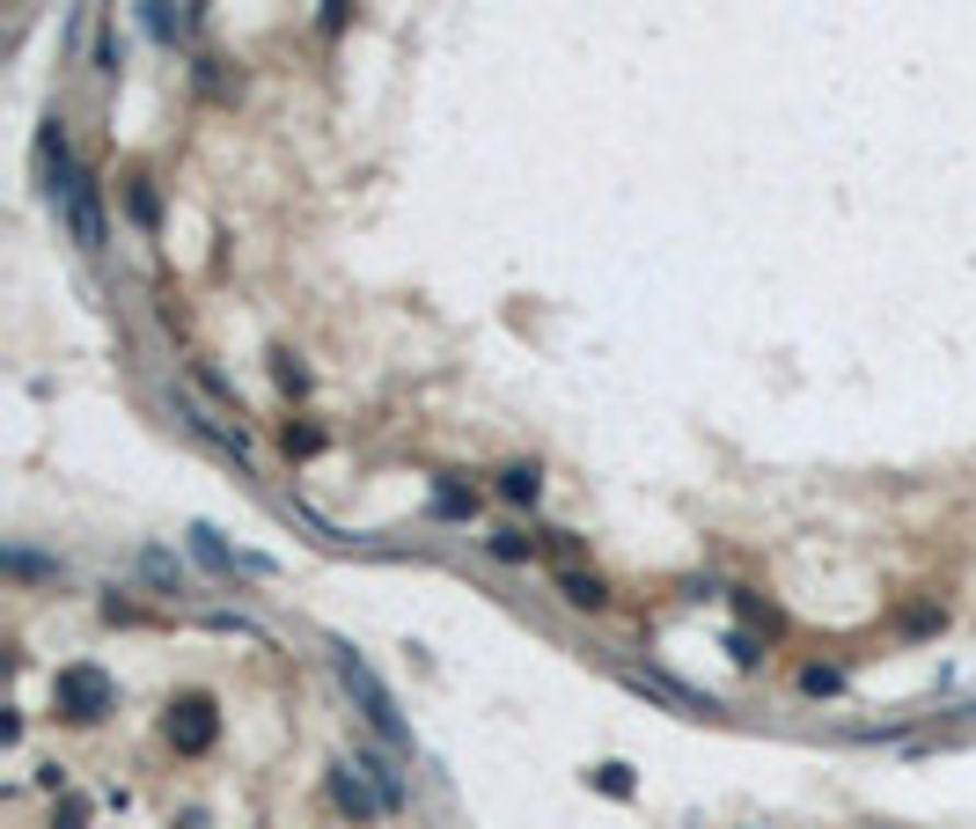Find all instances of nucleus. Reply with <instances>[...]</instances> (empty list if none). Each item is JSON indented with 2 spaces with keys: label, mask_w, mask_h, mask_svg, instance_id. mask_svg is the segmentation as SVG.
<instances>
[{
  "label": "nucleus",
  "mask_w": 976,
  "mask_h": 829,
  "mask_svg": "<svg viewBox=\"0 0 976 829\" xmlns=\"http://www.w3.org/2000/svg\"><path fill=\"white\" fill-rule=\"evenodd\" d=\"M500 492H507V499H537V470H507V485Z\"/></svg>",
  "instance_id": "20e7f679"
},
{
  "label": "nucleus",
  "mask_w": 976,
  "mask_h": 829,
  "mask_svg": "<svg viewBox=\"0 0 976 829\" xmlns=\"http://www.w3.org/2000/svg\"><path fill=\"white\" fill-rule=\"evenodd\" d=\"M565 595H573V602H587V610H595V602H602V580H581V573H565Z\"/></svg>",
  "instance_id": "7ed1b4c3"
},
{
  "label": "nucleus",
  "mask_w": 976,
  "mask_h": 829,
  "mask_svg": "<svg viewBox=\"0 0 976 829\" xmlns=\"http://www.w3.org/2000/svg\"><path fill=\"white\" fill-rule=\"evenodd\" d=\"M338 683L353 690V705L367 712V727H375V734H390V741H404V719H397V698H390V690H382V683H375V668H367L360 654H345V646H338Z\"/></svg>",
  "instance_id": "f257e3e1"
},
{
  "label": "nucleus",
  "mask_w": 976,
  "mask_h": 829,
  "mask_svg": "<svg viewBox=\"0 0 976 829\" xmlns=\"http://www.w3.org/2000/svg\"><path fill=\"white\" fill-rule=\"evenodd\" d=\"M345 23V0H323V30H338Z\"/></svg>",
  "instance_id": "39448f33"
},
{
  "label": "nucleus",
  "mask_w": 976,
  "mask_h": 829,
  "mask_svg": "<svg viewBox=\"0 0 976 829\" xmlns=\"http://www.w3.org/2000/svg\"><path fill=\"white\" fill-rule=\"evenodd\" d=\"M59 214H67V228H73V243L81 250H103V206H96V184H89L81 170L59 176Z\"/></svg>",
  "instance_id": "f03ea898"
}]
</instances>
